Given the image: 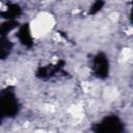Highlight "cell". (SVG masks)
<instances>
[{"mask_svg": "<svg viewBox=\"0 0 133 133\" xmlns=\"http://www.w3.org/2000/svg\"><path fill=\"white\" fill-rule=\"evenodd\" d=\"M103 5H104V2H103V1H96V2H94L92 5L90 6L89 12H90V14H96V12L100 11V10L102 9Z\"/></svg>", "mask_w": 133, "mask_h": 133, "instance_id": "ba28073f", "label": "cell"}, {"mask_svg": "<svg viewBox=\"0 0 133 133\" xmlns=\"http://www.w3.org/2000/svg\"><path fill=\"white\" fill-rule=\"evenodd\" d=\"M1 111L3 116L14 117L19 112V103L15 94L10 90L2 91L1 94Z\"/></svg>", "mask_w": 133, "mask_h": 133, "instance_id": "6da1fadb", "label": "cell"}, {"mask_svg": "<svg viewBox=\"0 0 133 133\" xmlns=\"http://www.w3.org/2000/svg\"><path fill=\"white\" fill-rule=\"evenodd\" d=\"M92 70L98 78H106L109 74V60L104 53H98L92 60Z\"/></svg>", "mask_w": 133, "mask_h": 133, "instance_id": "3957f363", "label": "cell"}, {"mask_svg": "<svg viewBox=\"0 0 133 133\" xmlns=\"http://www.w3.org/2000/svg\"><path fill=\"white\" fill-rule=\"evenodd\" d=\"M11 47H12V44L10 43V41L7 39L5 36H2L1 38V57L2 58H5L9 54Z\"/></svg>", "mask_w": 133, "mask_h": 133, "instance_id": "8992f818", "label": "cell"}, {"mask_svg": "<svg viewBox=\"0 0 133 133\" xmlns=\"http://www.w3.org/2000/svg\"><path fill=\"white\" fill-rule=\"evenodd\" d=\"M94 133H123V125L117 116H106L101 124L96 126Z\"/></svg>", "mask_w": 133, "mask_h": 133, "instance_id": "7a4b0ae2", "label": "cell"}, {"mask_svg": "<svg viewBox=\"0 0 133 133\" xmlns=\"http://www.w3.org/2000/svg\"><path fill=\"white\" fill-rule=\"evenodd\" d=\"M130 22L133 25V3H132V7H131V11H130Z\"/></svg>", "mask_w": 133, "mask_h": 133, "instance_id": "9c48e42d", "label": "cell"}, {"mask_svg": "<svg viewBox=\"0 0 133 133\" xmlns=\"http://www.w3.org/2000/svg\"><path fill=\"white\" fill-rule=\"evenodd\" d=\"M20 12H21L20 6L18 4L12 3V4H9L7 6V8L5 9V11L1 12V15L4 16V18H6L8 20H14L16 17H18L20 15Z\"/></svg>", "mask_w": 133, "mask_h": 133, "instance_id": "5b68a950", "label": "cell"}, {"mask_svg": "<svg viewBox=\"0 0 133 133\" xmlns=\"http://www.w3.org/2000/svg\"><path fill=\"white\" fill-rule=\"evenodd\" d=\"M18 37L19 41L22 45L26 46V47H30L33 44V39H32V35H31V31H30V27L29 25L23 24L20 28H19V32H18Z\"/></svg>", "mask_w": 133, "mask_h": 133, "instance_id": "277c9868", "label": "cell"}, {"mask_svg": "<svg viewBox=\"0 0 133 133\" xmlns=\"http://www.w3.org/2000/svg\"><path fill=\"white\" fill-rule=\"evenodd\" d=\"M18 23L15 20H7L5 21L2 25H1V35L5 36L6 33H8L9 31H11L12 29H15L17 27Z\"/></svg>", "mask_w": 133, "mask_h": 133, "instance_id": "52a82bcc", "label": "cell"}]
</instances>
